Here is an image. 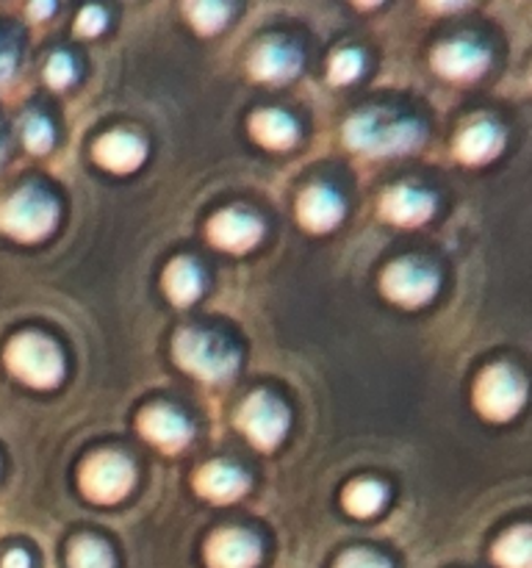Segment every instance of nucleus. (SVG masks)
Wrapping results in <instances>:
<instances>
[{
    "mask_svg": "<svg viewBox=\"0 0 532 568\" xmlns=\"http://www.w3.org/2000/svg\"><path fill=\"white\" fill-rule=\"evenodd\" d=\"M55 216H59L55 203L37 186L20 189L0 205V227L20 242H37L48 236L55 225Z\"/></svg>",
    "mask_w": 532,
    "mask_h": 568,
    "instance_id": "4",
    "label": "nucleus"
},
{
    "mask_svg": "<svg viewBox=\"0 0 532 568\" xmlns=\"http://www.w3.org/2000/svg\"><path fill=\"white\" fill-rule=\"evenodd\" d=\"M341 499H344V508H347L349 514L366 519V516L377 514V510L382 508V503H386V488H382L380 483L360 480L344 488Z\"/></svg>",
    "mask_w": 532,
    "mask_h": 568,
    "instance_id": "22",
    "label": "nucleus"
},
{
    "mask_svg": "<svg viewBox=\"0 0 532 568\" xmlns=\"http://www.w3.org/2000/svg\"><path fill=\"white\" fill-rule=\"evenodd\" d=\"M164 292L175 305H192L203 292V275L194 261L175 258L164 272Z\"/></svg>",
    "mask_w": 532,
    "mask_h": 568,
    "instance_id": "20",
    "label": "nucleus"
},
{
    "mask_svg": "<svg viewBox=\"0 0 532 568\" xmlns=\"http://www.w3.org/2000/svg\"><path fill=\"white\" fill-rule=\"evenodd\" d=\"M194 486L203 497H208L211 503H233V499L244 497L247 494V477L231 464H208L197 471L194 477Z\"/></svg>",
    "mask_w": 532,
    "mask_h": 568,
    "instance_id": "16",
    "label": "nucleus"
},
{
    "mask_svg": "<svg viewBox=\"0 0 532 568\" xmlns=\"http://www.w3.org/2000/svg\"><path fill=\"white\" fill-rule=\"evenodd\" d=\"M360 67H364V59L355 50H341V53L332 55L330 61V81L332 83H349L360 75Z\"/></svg>",
    "mask_w": 532,
    "mask_h": 568,
    "instance_id": "26",
    "label": "nucleus"
},
{
    "mask_svg": "<svg viewBox=\"0 0 532 568\" xmlns=\"http://www.w3.org/2000/svg\"><path fill=\"white\" fill-rule=\"evenodd\" d=\"M139 430H142V436L147 442H153L164 453H177L192 438L188 422L177 410L166 408V405H153V408L142 410V416H139Z\"/></svg>",
    "mask_w": 532,
    "mask_h": 568,
    "instance_id": "10",
    "label": "nucleus"
},
{
    "mask_svg": "<svg viewBox=\"0 0 532 568\" xmlns=\"http://www.w3.org/2000/svg\"><path fill=\"white\" fill-rule=\"evenodd\" d=\"M432 64H436V70L441 75L454 78V81H466V78H477L485 70L488 50L471 42V39H452V42H443L432 53Z\"/></svg>",
    "mask_w": 532,
    "mask_h": 568,
    "instance_id": "12",
    "label": "nucleus"
},
{
    "mask_svg": "<svg viewBox=\"0 0 532 568\" xmlns=\"http://www.w3.org/2000/svg\"><path fill=\"white\" fill-rule=\"evenodd\" d=\"M504 139L493 122H474L458 139V155L466 164H485L502 150Z\"/></svg>",
    "mask_w": 532,
    "mask_h": 568,
    "instance_id": "18",
    "label": "nucleus"
},
{
    "mask_svg": "<svg viewBox=\"0 0 532 568\" xmlns=\"http://www.w3.org/2000/svg\"><path fill=\"white\" fill-rule=\"evenodd\" d=\"M299 64H303V55L294 44L280 42V39H269V42L260 44L258 50L249 59V70L258 81L266 83H280L288 81L299 72Z\"/></svg>",
    "mask_w": 532,
    "mask_h": 568,
    "instance_id": "13",
    "label": "nucleus"
},
{
    "mask_svg": "<svg viewBox=\"0 0 532 568\" xmlns=\"http://www.w3.org/2000/svg\"><path fill=\"white\" fill-rule=\"evenodd\" d=\"M211 568H253L260 560L258 538L244 530H222L205 547Z\"/></svg>",
    "mask_w": 532,
    "mask_h": 568,
    "instance_id": "11",
    "label": "nucleus"
},
{
    "mask_svg": "<svg viewBox=\"0 0 532 568\" xmlns=\"http://www.w3.org/2000/svg\"><path fill=\"white\" fill-rule=\"evenodd\" d=\"M70 568H114V558L103 541L78 538L70 547Z\"/></svg>",
    "mask_w": 532,
    "mask_h": 568,
    "instance_id": "23",
    "label": "nucleus"
},
{
    "mask_svg": "<svg viewBox=\"0 0 532 568\" xmlns=\"http://www.w3.org/2000/svg\"><path fill=\"white\" fill-rule=\"evenodd\" d=\"M238 427L247 433L255 447L272 449L286 436L288 410L269 394H253L238 410Z\"/></svg>",
    "mask_w": 532,
    "mask_h": 568,
    "instance_id": "8",
    "label": "nucleus"
},
{
    "mask_svg": "<svg viewBox=\"0 0 532 568\" xmlns=\"http://www.w3.org/2000/svg\"><path fill=\"white\" fill-rule=\"evenodd\" d=\"M44 78L53 89H64L75 81V67H72V59L66 53L50 55L48 67H44Z\"/></svg>",
    "mask_w": 532,
    "mask_h": 568,
    "instance_id": "27",
    "label": "nucleus"
},
{
    "mask_svg": "<svg viewBox=\"0 0 532 568\" xmlns=\"http://www.w3.org/2000/svg\"><path fill=\"white\" fill-rule=\"evenodd\" d=\"M208 236L219 250H227V253H247L264 236V225L253 214H247V211L231 209L222 211V214H216L211 220Z\"/></svg>",
    "mask_w": 532,
    "mask_h": 568,
    "instance_id": "9",
    "label": "nucleus"
},
{
    "mask_svg": "<svg viewBox=\"0 0 532 568\" xmlns=\"http://www.w3.org/2000/svg\"><path fill=\"white\" fill-rule=\"evenodd\" d=\"M186 11H188V17H192V26L197 28L200 33L219 31V28L227 22V14H231V9H227V6L208 3V0H203V3H188Z\"/></svg>",
    "mask_w": 532,
    "mask_h": 568,
    "instance_id": "24",
    "label": "nucleus"
},
{
    "mask_svg": "<svg viewBox=\"0 0 532 568\" xmlns=\"http://www.w3.org/2000/svg\"><path fill=\"white\" fill-rule=\"evenodd\" d=\"M299 222L314 233H327L341 222L344 203L338 200L336 192L325 186H310L305 189L303 197L297 203Z\"/></svg>",
    "mask_w": 532,
    "mask_h": 568,
    "instance_id": "15",
    "label": "nucleus"
},
{
    "mask_svg": "<svg viewBox=\"0 0 532 568\" xmlns=\"http://www.w3.org/2000/svg\"><path fill=\"white\" fill-rule=\"evenodd\" d=\"M344 139L366 155H393L421 142V128L410 120H393L382 111H364L344 125Z\"/></svg>",
    "mask_w": 532,
    "mask_h": 568,
    "instance_id": "1",
    "label": "nucleus"
},
{
    "mask_svg": "<svg viewBox=\"0 0 532 568\" xmlns=\"http://www.w3.org/2000/svg\"><path fill=\"white\" fill-rule=\"evenodd\" d=\"M6 155V139H3V122H0V161H3Z\"/></svg>",
    "mask_w": 532,
    "mask_h": 568,
    "instance_id": "33",
    "label": "nucleus"
},
{
    "mask_svg": "<svg viewBox=\"0 0 532 568\" xmlns=\"http://www.w3.org/2000/svg\"><path fill=\"white\" fill-rule=\"evenodd\" d=\"M81 488L92 503L114 505L125 499L133 488L131 460L116 453H98L83 464Z\"/></svg>",
    "mask_w": 532,
    "mask_h": 568,
    "instance_id": "6",
    "label": "nucleus"
},
{
    "mask_svg": "<svg viewBox=\"0 0 532 568\" xmlns=\"http://www.w3.org/2000/svg\"><path fill=\"white\" fill-rule=\"evenodd\" d=\"M474 405L491 422L513 419L524 405V381L510 366H491L477 381Z\"/></svg>",
    "mask_w": 532,
    "mask_h": 568,
    "instance_id": "5",
    "label": "nucleus"
},
{
    "mask_svg": "<svg viewBox=\"0 0 532 568\" xmlns=\"http://www.w3.org/2000/svg\"><path fill=\"white\" fill-rule=\"evenodd\" d=\"M22 139H25V148L31 153H48L53 148V128L44 116L31 114L22 122Z\"/></svg>",
    "mask_w": 532,
    "mask_h": 568,
    "instance_id": "25",
    "label": "nucleus"
},
{
    "mask_svg": "<svg viewBox=\"0 0 532 568\" xmlns=\"http://www.w3.org/2000/svg\"><path fill=\"white\" fill-rule=\"evenodd\" d=\"M103 28H105V14H103V9H98V6H89V9H83L75 20V31L81 33V37H98Z\"/></svg>",
    "mask_w": 532,
    "mask_h": 568,
    "instance_id": "28",
    "label": "nucleus"
},
{
    "mask_svg": "<svg viewBox=\"0 0 532 568\" xmlns=\"http://www.w3.org/2000/svg\"><path fill=\"white\" fill-rule=\"evenodd\" d=\"M3 568H31V560H28L25 552H9L3 560Z\"/></svg>",
    "mask_w": 532,
    "mask_h": 568,
    "instance_id": "31",
    "label": "nucleus"
},
{
    "mask_svg": "<svg viewBox=\"0 0 532 568\" xmlns=\"http://www.w3.org/2000/svg\"><path fill=\"white\" fill-rule=\"evenodd\" d=\"M14 67H17L14 44H11L6 37H0V83H6L11 75H14Z\"/></svg>",
    "mask_w": 532,
    "mask_h": 568,
    "instance_id": "30",
    "label": "nucleus"
},
{
    "mask_svg": "<svg viewBox=\"0 0 532 568\" xmlns=\"http://www.w3.org/2000/svg\"><path fill=\"white\" fill-rule=\"evenodd\" d=\"M28 11H31L33 17H48L50 11H53V6H50V3H33Z\"/></svg>",
    "mask_w": 532,
    "mask_h": 568,
    "instance_id": "32",
    "label": "nucleus"
},
{
    "mask_svg": "<svg viewBox=\"0 0 532 568\" xmlns=\"http://www.w3.org/2000/svg\"><path fill=\"white\" fill-rule=\"evenodd\" d=\"M94 161L109 172H133L144 161V142L133 133L114 131L94 142Z\"/></svg>",
    "mask_w": 532,
    "mask_h": 568,
    "instance_id": "14",
    "label": "nucleus"
},
{
    "mask_svg": "<svg viewBox=\"0 0 532 568\" xmlns=\"http://www.w3.org/2000/svg\"><path fill=\"white\" fill-rule=\"evenodd\" d=\"M493 560L502 568H532L530 527H519V530L508 532V536L493 547Z\"/></svg>",
    "mask_w": 532,
    "mask_h": 568,
    "instance_id": "21",
    "label": "nucleus"
},
{
    "mask_svg": "<svg viewBox=\"0 0 532 568\" xmlns=\"http://www.w3.org/2000/svg\"><path fill=\"white\" fill-rule=\"evenodd\" d=\"M432 211H436V203H432L430 194L419 192V189L399 186L386 192V197H382V214L405 227L421 225V222L430 220Z\"/></svg>",
    "mask_w": 532,
    "mask_h": 568,
    "instance_id": "17",
    "label": "nucleus"
},
{
    "mask_svg": "<svg viewBox=\"0 0 532 568\" xmlns=\"http://www.w3.org/2000/svg\"><path fill=\"white\" fill-rule=\"evenodd\" d=\"M336 568H391L382 558L377 555L364 552V549H355V552H347L341 560H338Z\"/></svg>",
    "mask_w": 532,
    "mask_h": 568,
    "instance_id": "29",
    "label": "nucleus"
},
{
    "mask_svg": "<svg viewBox=\"0 0 532 568\" xmlns=\"http://www.w3.org/2000/svg\"><path fill=\"white\" fill-rule=\"evenodd\" d=\"M249 133L255 136V142L264 144L269 150H286L297 142V125L288 114L283 111H258L249 120Z\"/></svg>",
    "mask_w": 532,
    "mask_h": 568,
    "instance_id": "19",
    "label": "nucleus"
},
{
    "mask_svg": "<svg viewBox=\"0 0 532 568\" xmlns=\"http://www.w3.org/2000/svg\"><path fill=\"white\" fill-rule=\"evenodd\" d=\"M380 286L382 294H386L391 303L405 305V308H416V305H424L427 300L436 294L438 275L430 266L421 264V261L405 258L382 272Z\"/></svg>",
    "mask_w": 532,
    "mask_h": 568,
    "instance_id": "7",
    "label": "nucleus"
},
{
    "mask_svg": "<svg viewBox=\"0 0 532 568\" xmlns=\"http://www.w3.org/2000/svg\"><path fill=\"white\" fill-rule=\"evenodd\" d=\"M6 364L22 383L33 388L59 386L61 375H64L59 347L37 333H22V336L11 338L6 347Z\"/></svg>",
    "mask_w": 532,
    "mask_h": 568,
    "instance_id": "3",
    "label": "nucleus"
},
{
    "mask_svg": "<svg viewBox=\"0 0 532 568\" xmlns=\"http://www.w3.org/2000/svg\"><path fill=\"white\" fill-rule=\"evenodd\" d=\"M175 361L203 381H227L238 369V355L225 338L208 331H181L175 338Z\"/></svg>",
    "mask_w": 532,
    "mask_h": 568,
    "instance_id": "2",
    "label": "nucleus"
}]
</instances>
